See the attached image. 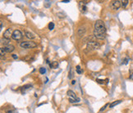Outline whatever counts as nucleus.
<instances>
[{"mask_svg":"<svg viewBox=\"0 0 133 113\" xmlns=\"http://www.w3.org/2000/svg\"><path fill=\"white\" fill-rule=\"evenodd\" d=\"M15 112H16V110L15 109H12V110H6V113H15Z\"/></svg>","mask_w":133,"mask_h":113,"instance_id":"obj_18","label":"nucleus"},{"mask_svg":"<svg viewBox=\"0 0 133 113\" xmlns=\"http://www.w3.org/2000/svg\"><path fill=\"white\" fill-rule=\"evenodd\" d=\"M13 31L14 30H12V28H8V29H7L6 30H5V32L3 33V38L4 39H10L11 38H12V33H13Z\"/></svg>","mask_w":133,"mask_h":113,"instance_id":"obj_7","label":"nucleus"},{"mask_svg":"<svg viewBox=\"0 0 133 113\" xmlns=\"http://www.w3.org/2000/svg\"><path fill=\"white\" fill-rule=\"evenodd\" d=\"M108 105H109V104H108V103H107V104H105V105H104V106H103V107H102V108H101V109H100V111H99V112H102V111H103V110H105V108H106V107H108Z\"/></svg>","mask_w":133,"mask_h":113,"instance_id":"obj_19","label":"nucleus"},{"mask_svg":"<svg viewBox=\"0 0 133 113\" xmlns=\"http://www.w3.org/2000/svg\"><path fill=\"white\" fill-rule=\"evenodd\" d=\"M25 35L27 39H34L36 38L35 34H33L32 32L28 31V30H25Z\"/></svg>","mask_w":133,"mask_h":113,"instance_id":"obj_9","label":"nucleus"},{"mask_svg":"<svg viewBox=\"0 0 133 113\" xmlns=\"http://www.w3.org/2000/svg\"><path fill=\"white\" fill-rule=\"evenodd\" d=\"M75 83H76V80H72V84H75Z\"/></svg>","mask_w":133,"mask_h":113,"instance_id":"obj_24","label":"nucleus"},{"mask_svg":"<svg viewBox=\"0 0 133 113\" xmlns=\"http://www.w3.org/2000/svg\"><path fill=\"white\" fill-rule=\"evenodd\" d=\"M99 44L97 42H95V41H89L87 43V49L88 50H95L96 49H99Z\"/></svg>","mask_w":133,"mask_h":113,"instance_id":"obj_4","label":"nucleus"},{"mask_svg":"<svg viewBox=\"0 0 133 113\" xmlns=\"http://www.w3.org/2000/svg\"><path fill=\"white\" fill-rule=\"evenodd\" d=\"M22 37H23V35H22L21 31L19 30V29H15L13 33H12V39H13L15 40H20Z\"/></svg>","mask_w":133,"mask_h":113,"instance_id":"obj_6","label":"nucleus"},{"mask_svg":"<svg viewBox=\"0 0 133 113\" xmlns=\"http://www.w3.org/2000/svg\"><path fill=\"white\" fill-rule=\"evenodd\" d=\"M49 66H50L51 68H53V69H56L57 67L58 66V62H52L51 63H49Z\"/></svg>","mask_w":133,"mask_h":113,"instance_id":"obj_13","label":"nucleus"},{"mask_svg":"<svg viewBox=\"0 0 133 113\" xmlns=\"http://www.w3.org/2000/svg\"><path fill=\"white\" fill-rule=\"evenodd\" d=\"M122 100H118V101H115V102H113V103H112L111 104L109 105V107L110 108H113V107H114L115 106H117L118 104H119V103H122Z\"/></svg>","mask_w":133,"mask_h":113,"instance_id":"obj_12","label":"nucleus"},{"mask_svg":"<svg viewBox=\"0 0 133 113\" xmlns=\"http://www.w3.org/2000/svg\"><path fill=\"white\" fill-rule=\"evenodd\" d=\"M94 35L98 39H103L106 35V27L104 22L101 20L95 21L94 25Z\"/></svg>","mask_w":133,"mask_h":113,"instance_id":"obj_1","label":"nucleus"},{"mask_svg":"<svg viewBox=\"0 0 133 113\" xmlns=\"http://www.w3.org/2000/svg\"><path fill=\"white\" fill-rule=\"evenodd\" d=\"M53 28H54V23L53 22H50L49 24V30H52V29H53Z\"/></svg>","mask_w":133,"mask_h":113,"instance_id":"obj_17","label":"nucleus"},{"mask_svg":"<svg viewBox=\"0 0 133 113\" xmlns=\"http://www.w3.org/2000/svg\"><path fill=\"white\" fill-rule=\"evenodd\" d=\"M12 57H13V58H15V59H16V58H17V56H16V54H13V55H12Z\"/></svg>","mask_w":133,"mask_h":113,"instance_id":"obj_22","label":"nucleus"},{"mask_svg":"<svg viewBox=\"0 0 133 113\" xmlns=\"http://www.w3.org/2000/svg\"><path fill=\"white\" fill-rule=\"evenodd\" d=\"M3 28V22H1V29Z\"/></svg>","mask_w":133,"mask_h":113,"instance_id":"obj_25","label":"nucleus"},{"mask_svg":"<svg viewBox=\"0 0 133 113\" xmlns=\"http://www.w3.org/2000/svg\"><path fill=\"white\" fill-rule=\"evenodd\" d=\"M20 46L22 49H33V48H36L37 46L36 43L32 42V41H24L21 42L20 44Z\"/></svg>","mask_w":133,"mask_h":113,"instance_id":"obj_3","label":"nucleus"},{"mask_svg":"<svg viewBox=\"0 0 133 113\" xmlns=\"http://www.w3.org/2000/svg\"><path fill=\"white\" fill-rule=\"evenodd\" d=\"M66 94H67L68 98H69V102L71 103H77L81 101V99L76 95V93L72 91V90H68L67 93H66Z\"/></svg>","mask_w":133,"mask_h":113,"instance_id":"obj_2","label":"nucleus"},{"mask_svg":"<svg viewBox=\"0 0 133 113\" xmlns=\"http://www.w3.org/2000/svg\"><path fill=\"white\" fill-rule=\"evenodd\" d=\"M129 1L128 0H123V1H122V6L123 7H126L127 6V4H128Z\"/></svg>","mask_w":133,"mask_h":113,"instance_id":"obj_15","label":"nucleus"},{"mask_svg":"<svg viewBox=\"0 0 133 113\" xmlns=\"http://www.w3.org/2000/svg\"><path fill=\"white\" fill-rule=\"evenodd\" d=\"M3 49L4 50L5 53H12L15 50V47L11 44H7V45L4 46V48H3Z\"/></svg>","mask_w":133,"mask_h":113,"instance_id":"obj_8","label":"nucleus"},{"mask_svg":"<svg viewBox=\"0 0 133 113\" xmlns=\"http://www.w3.org/2000/svg\"><path fill=\"white\" fill-rule=\"evenodd\" d=\"M76 71H77V73L79 74V75H81V74L83 73V71L81 70L80 66H77V67H76Z\"/></svg>","mask_w":133,"mask_h":113,"instance_id":"obj_14","label":"nucleus"},{"mask_svg":"<svg viewBox=\"0 0 133 113\" xmlns=\"http://www.w3.org/2000/svg\"><path fill=\"white\" fill-rule=\"evenodd\" d=\"M86 31V29L85 27H80V28L78 29V30H77V34H78L79 36H82L83 34H85Z\"/></svg>","mask_w":133,"mask_h":113,"instance_id":"obj_10","label":"nucleus"},{"mask_svg":"<svg viewBox=\"0 0 133 113\" xmlns=\"http://www.w3.org/2000/svg\"><path fill=\"white\" fill-rule=\"evenodd\" d=\"M0 53H1V57H3V55H4V50L3 49V48H1V49H0Z\"/></svg>","mask_w":133,"mask_h":113,"instance_id":"obj_20","label":"nucleus"},{"mask_svg":"<svg viewBox=\"0 0 133 113\" xmlns=\"http://www.w3.org/2000/svg\"><path fill=\"white\" fill-rule=\"evenodd\" d=\"M31 87H32V85H31V84H26V85H24V86L21 88V93H25L26 90L29 89V88H31Z\"/></svg>","mask_w":133,"mask_h":113,"instance_id":"obj_11","label":"nucleus"},{"mask_svg":"<svg viewBox=\"0 0 133 113\" xmlns=\"http://www.w3.org/2000/svg\"><path fill=\"white\" fill-rule=\"evenodd\" d=\"M40 73L41 74V75H44V74L46 73V69L44 67L40 68Z\"/></svg>","mask_w":133,"mask_h":113,"instance_id":"obj_16","label":"nucleus"},{"mask_svg":"<svg viewBox=\"0 0 133 113\" xmlns=\"http://www.w3.org/2000/svg\"><path fill=\"white\" fill-rule=\"evenodd\" d=\"M96 82L99 83V84H103V80H102V79H96Z\"/></svg>","mask_w":133,"mask_h":113,"instance_id":"obj_21","label":"nucleus"},{"mask_svg":"<svg viewBox=\"0 0 133 113\" xmlns=\"http://www.w3.org/2000/svg\"><path fill=\"white\" fill-rule=\"evenodd\" d=\"M122 6V1H119V0H114V1L111 2L110 7L113 10H118V9L121 7Z\"/></svg>","mask_w":133,"mask_h":113,"instance_id":"obj_5","label":"nucleus"},{"mask_svg":"<svg viewBox=\"0 0 133 113\" xmlns=\"http://www.w3.org/2000/svg\"><path fill=\"white\" fill-rule=\"evenodd\" d=\"M69 0H66V1H62V3H69Z\"/></svg>","mask_w":133,"mask_h":113,"instance_id":"obj_23","label":"nucleus"}]
</instances>
